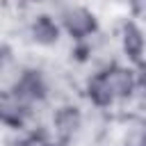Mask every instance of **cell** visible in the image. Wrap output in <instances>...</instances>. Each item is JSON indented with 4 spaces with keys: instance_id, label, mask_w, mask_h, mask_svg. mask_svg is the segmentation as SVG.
Here are the masks:
<instances>
[{
    "instance_id": "obj_1",
    "label": "cell",
    "mask_w": 146,
    "mask_h": 146,
    "mask_svg": "<svg viewBox=\"0 0 146 146\" xmlns=\"http://www.w3.org/2000/svg\"><path fill=\"white\" fill-rule=\"evenodd\" d=\"M59 23L64 34L71 36V41H89L98 34L100 25H98V16L80 5V2H68L59 9Z\"/></svg>"
},
{
    "instance_id": "obj_2",
    "label": "cell",
    "mask_w": 146,
    "mask_h": 146,
    "mask_svg": "<svg viewBox=\"0 0 146 146\" xmlns=\"http://www.w3.org/2000/svg\"><path fill=\"white\" fill-rule=\"evenodd\" d=\"M50 130L52 137L62 144L75 141L84 132V112L75 103H59L50 114Z\"/></svg>"
},
{
    "instance_id": "obj_3",
    "label": "cell",
    "mask_w": 146,
    "mask_h": 146,
    "mask_svg": "<svg viewBox=\"0 0 146 146\" xmlns=\"http://www.w3.org/2000/svg\"><path fill=\"white\" fill-rule=\"evenodd\" d=\"M11 89L21 100H25L27 105H41L48 96H50V82L46 78V73L41 68H21L11 82Z\"/></svg>"
},
{
    "instance_id": "obj_4",
    "label": "cell",
    "mask_w": 146,
    "mask_h": 146,
    "mask_svg": "<svg viewBox=\"0 0 146 146\" xmlns=\"http://www.w3.org/2000/svg\"><path fill=\"white\" fill-rule=\"evenodd\" d=\"M119 46H121V55L125 57L128 64H139L146 59V30L141 27L139 21L135 18H125L121 23L119 30Z\"/></svg>"
},
{
    "instance_id": "obj_5",
    "label": "cell",
    "mask_w": 146,
    "mask_h": 146,
    "mask_svg": "<svg viewBox=\"0 0 146 146\" xmlns=\"http://www.w3.org/2000/svg\"><path fill=\"white\" fill-rule=\"evenodd\" d=\"M62 23L59 18L50 16V14H36L30 25H27V34L32 39V43L41 46V48H52L59 43L62 39Z\"/></svg>"
},
{
    "instance_id": "obj_6",
    "label": "cell",
    "mask_w": 146,
    "mask_h": 146,
    "mask_svg": "<svg viewBox=\"0 0 146 146\" xmlns=\"http://www.w3.org/2000/svg\"><path fill=\"white\" fill-rule=\"evenodd\" d=\"M130 16L139 23H146V0H128Z\"/></svg>"
},
{
    "instance_id": "obj_7",
    "label": "cell",
    "mask_w": 146,
    "mask_h": 146,
    "mask_svg": "<svg viewBox=\"0 0 146 146\" xmlns=\"http://www.w3.org/2000/svg\"><path fill=\"white\" fill-rule=\"evenodd\" d=\"M39 146H66V144H62V141H57V139H55V141H48V139H46V141H41Z\"/></svg>"
},
{
    "instance_id": "obj_8",
    "label": "cell",
    "mask_w": 146,
    "mask_h": 146,
    "mask_svg": "<svg viewBox=\"0 0 146 146\" xmlns=\"http://www.w3.org/2000/svg\"><path fill=\"white\" fill-rule=\"evenodd\" d=\"M139 96H141V103L146 105V84H141V87H139Z\"/></svg>"
},
{
    "instance_id": "obj_9",
    "label": "cell",
    "mask_w": 146,
    "mask_h": 146,
    "mask_svg": "<svg viewBox=\"0 0 146 146\" xmlns=\"http://www.w3.org/2000/svg\"><path fill=\"white\" fill-rule=\"evenodd\" d=\"M21 2H41V0H21Z\"/></svg>"
}]
</instances>
